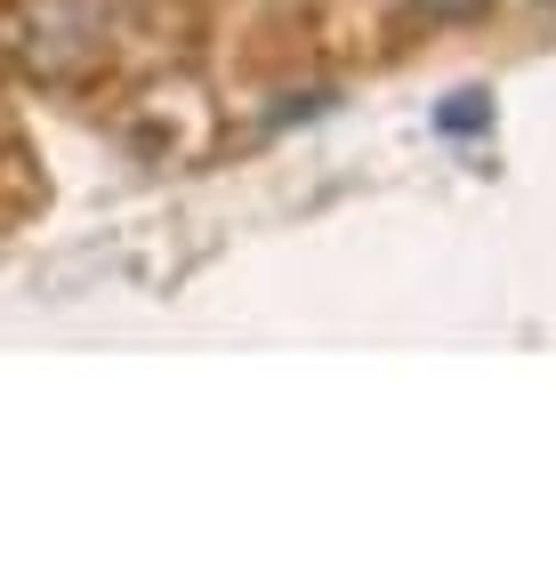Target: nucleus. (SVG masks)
<instances>
[{
	"mask_svg": "<svg viewBox=\"0 0 556 564\" xmlns=\"http://www.w3.org/2000/svg\"><path fill=\"white\" fill-rule=\"evenodd\" d=\"M427 9H476V0H427Z\"/></svg>",
	"mask_w": 556,
	"mask_h": 564,
	"instance_id": "obj_1",
	"label": "nucleus"
}]
</instances>
